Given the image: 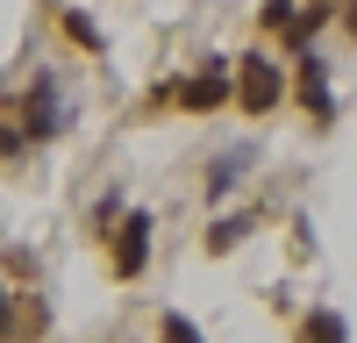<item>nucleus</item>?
I'll list each match as a JSON object with an SVG mask.
<instances>
[{
	"mask_svg": "<svg viewBox=\"0 0 357 343\" xmlns=\"http://www.w3.org/2000/svg\"><path fill=\"white\" fill-rule=\"evenodd\" d=\"M236 100H243V114H272L286 100V65H272L264 50H250L243 65H236Z\"/></svg>",
	"mask_w": 357,
	"mask_h": 343,
	"instance_id": "1",
	"label": "nucleus"
},
{
	"mask_svg": "<svg viewBox=\"0 0 357 343\" xmlns=\"http://www.w3.org/2000/svg\"><path fill=\"white\" fill-rule=\"evenodd\" d=\"M158 100L186 107V114H215V107L229 100V65H222V57H207V72H200V79H165V86H158Z\"/></svg>",
	"mask_w": 357,
	"mask_h": 343,
	"instance_id": "2",
	"label": "nucleus"
},
{
	"mask_svg": "<svg viewBox=\"0 0 357 343\" xmlns=\"http://www.w3.org/2000/svg\"><path fill=\"white\" fill-rule=\"evenodd\" d=\"M72 129V100L57 93V79L43 72L36 86H29V107H22V136L29 143H43V136H65Z\"/></svg>",
	"mask_w": 357,
	"mask_h": 343,
	"instance_id": "3",
	"label": "nucleus"
},
{
	"mask_svg": "<svg viewBox=\"0 0 357 343\" xmlns=\"http://www.w3.org/2000/svg\"><path fill=\"white\" fill-rule=\"evenodd\" d=\"M293 86H301V107L314 114V129H329V122H336V93H329V57L301 50V72H293Z\"/></svg>",
	"mask_w": 357,
	"mask_h": 343,
	"instance_id": "4",
	"label": "nucleus"
},
{
	"mask_svg": "<svg viewBox=\"0 0 357 343\" xmlns=\"http://www.w3.org/2000/svg\"><path fill=\"white\" fill-rule=\"evenodd\" d=\"M107 265H114V279H136L143 265H151V215H122V236H114V250H107Z\"/></svg>",
	"mask_w": 357,
	"mask_h": 343,
	"instance_id": "5",
	"label": "nucleus"
},
{
	"mask_svg": "<svg viewBox=\"0 0 357 343\" xmlns=\"http://www.w3.org/2000/svg\"><path fill=\"white\" fill-rule=\"evenodd\" d=\"M257 158H264L257 143H229V151H222L215 165H207V200H229L236 186H243V172H250Z\"/></svg>",
	"mask_w": 357,
	"mask_h": 343,
	"instance_id": "6",
	"label": "nucleus"
},
{
	"mask_svg": "<svg viewBox=\"0 0 357 343\" xmlns=\"http://www.w3.org/2000/svg\"><path fill=\"white\" fill-rule=\"evenodd\" d=\"M301 343H350V322L336 307H314V314H301Z\"/></svg>",
	"mask_w": 357,
	"mask_h": 343,
	"instance_id": "7",
	"label": "nucleus"
},
{
	"mask_svg": "<svg viewBox=\"0 0 357 343\" xmlns=\"http://www.w3.org/2000/svg\"><path fill=\"white\" fill-rule=\"evenodd\" d=\"M243 236H250V215H222L215 229H207V250L222 257V250H236V243H243Z\"/></svg>",
	"mask_w": 357,
	"mask_h": 343,
	"instance_id": "8",
	"label": "nucleus"
},
{
	"mask_svg": "<svg viewBox=\"0 0 357 343\" xmlns=\"http://www.w3.org/2000/svg\"><path fill=\"white\" fill-rule=\"evenodd\" d=\"M57 22H65V36H72L79 50H100V29H93V22H86L79 8H65V15H57Z\"/></svg>",
	"mask_w": 357,
	"mask_h": 343,
	"instance_id": "9",
	"label": "nucleus"
},
{
	"mask_svg": "<svg viewBox=\"0 0 357 343\" xmlns=\"http://www.w3.org/2000/svg\"><path fill=\"white\" fill-rule=\"evenodd\" d=\"M129 215V200H122V186H114V193H100L93 200V229H114V222H122Z\"/></svg>",
	"mask_w": 357,
	"mask_h": 343,
	"instance_id": "10",
	"label": "nucleus"
},
{
	"mask_svg": "<svg viewBox=\"0 0 357 343\" xmlns=\"http://www.w3.org/2000/svg\"><path fill=\"white\" fill-rule=\"evenodd\" d=\"M158 343H207V336L186 322V314H165V322H158Z\"/></svg>",
	"mask_w": 357,
	"mask_h": 343,
	"instance_id": "11",
	"label": "nucleus"
},
{
	"mask_svg": "<svg viewBox=\"0 0 357 343\" xmlns=\"http://www.w3.org/2000/svg\"><path fill=\"white\" fill-rule=\"evenodd\" d=\"M15 336V300H8V286H0V343Z\"/></svg>",
	"mask_w": 357,
	"mask_h": 343,
	"instance_id": "12",
	"label": "nucleus"
},
{
	"mask_svg": "<svg viewBox=\"0 0 357 343\" xmlns=\"http://www.w3.org/2000/svg\"><path fill=\"white\" fill-rule=\"evenodd\" d=\"M22 143H29L22 129H0V158H15V151H22Z\"/></svg>",
	"mask_w": 357,
	"mask_h": 343,
	"instance_id": "13",
	"label": "nucleus"
},
{
	"mask_svg": "<svg viewBox=\"0 0 357 343\" xmlns=\"http://www.w3.org/2000/svg\"><path fill=\"white\" fill-rule=\"evenodd\" d=\"M343 22H350V36H357V0H343Z\"/></svg>",
	"mask_w": 357,
	"mask_h": 343,
	"instance_id": "14",
	"label": "nucleus"
}]
</instances>
